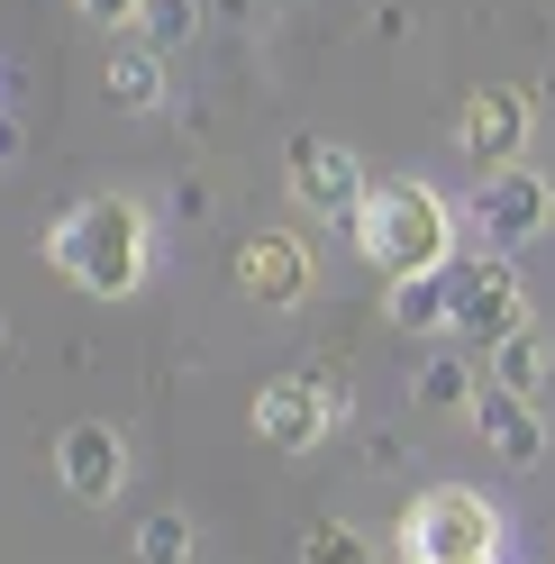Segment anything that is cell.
<instances>
[{"label": "cell", "instance_id": "1", "mask_svg": "<svg viewBox=\"0 0 555 564\" xmlns=\"http://www.w3.org/2000/svg\"><path fill=\"white\" fill-rule=\"evenodd\" d=\"M46 256H55L64 282H83L91 301H128L137 282H146V209L119 200V192H100V200H83V209L55 219Z\"/></svg>", "mask_w": 555, "mask_h": 564}, {"label": "cell", "instance_id": "2", "mask_svg": "<svg viewBox=\"0 0 555 564\" xmlns=\"http://www.w3.org/2000/svg\"><path fill=\"white\" fill-rule=\"evenodd\" d=\"M456 237L465 219L446 209L428 183H373L364 209H356V246H364V264L373 273H437V264H456Z\"/></svg>", "mask_w": 555, "mask_h": 564}, {"label": "cell", "instance_id": "3", "mask_svg": "<svg viewBox=\"0 0 555 564\" xmlns=\"http://www.w3.org/2000/svg\"><path fill=\"white\" fill-rule=\"evenodd\" d=\"M401 546H410V564H482V555H501V510L474 482H428L410 501Z\"/></svg>", "mask_w": 555, "mask_h": 564}, {"label": "cell", "instance_id": "4", "mask_svg": "<svg viewBox=\"0 0 555 564\" xmlns=\"http://www.w3.org/2000/svg\"><path fill=\"white\" fill-rule=\"evenodd\" d=\"M465 228L492 246V256H519V246H537V237L555 228V192H546V173H529V164L482 173L474 200H465Z\"/></svg>", "mask_w": 555, "mask_h": 564}, {"label": "cell", "instance_id": "5", "mask_svg": "<svg viewBox=\"0 0 555 564\" xmlns=\"http://www.w3.org/2000/svg\"><path fill=\"white\" fill-rule=\"evenodd\" d=\"M519 328H529V282H519V264L510 256H465L456 264V337L492 356Z\"/></svg>", "mask_w": 555, "mask_h": 564}, {"label": "cell", "instance_id": "6", "mask_svg": "<svg viewBox=\"0 0 555 564\" xmlns=\"http://www.w3.org/2000/svg\"><path fill=\"white\" fill-rule=\"evenodd\" d=\"M529 128H537V100H529V91L482 83V91H465V110H456V147H465V164L501 173V164L529 155Z\"/></svg>", "mask_w": 555, "mask_h": 564}, {"label": "cell", "instance_id": "7", "mask_svg": "<svg viewBox=\"0 0 555 564\" xmlns=\"http://www.w3.org/2000/svg\"><path fill=\"white\" fill-rule=\"evenodd\" d=\"M283 164H292V200L309 209V219H356L364 209V164L346 155V147H328V137H292L283 147Z\"/></svg>", "mask_w": 555, "mask_h": 564}, {"label": "cell", "instance_id": "8", "mask_svg": "<svg viewBox=\"0 0 555 564\" xmlns=\"http://www.w3.org/2000/svg\"><path fill=\"white\" fill-rule=\"evenodd\" d=\"M328 392H319V382H309V373H283V382H264V392H255V446H273V455H309V446H319L328 437Z\"/></svg>", "mask_w": 555, "mask_h": 564}, {"label": "cell", "instance_id": "9", "mask_svg": "<svg viewBox=\"0 0 555 564\" xmlns=\"http://www.w3.org/2000/svg\"><path fill=\"white\" fill-rule=\"evenodd\" d=\"M55 474H64V491L74 501H119V482H128V446H119V429L110 419H74V429L55 437Z\"/></svg>", "mask_w": 555, "mask_h": 564}, {"label": "cell", "instance_id": "10", "mask_svg": "<svg viewBox=\"0 0 555 564\" xmlns=\"http://www.w3.org/2000/svg\"><path fill=\"white\" fill-rule=\"evenodd\" d=\"M465 419H474L482 455H501V465H537V455H546V410L529 392H510V382H492V373H482V392H474Z\"/></svg>", "mask_w": 555, "mask_h": 564}, {"label": "cell", "instance_id": "11", "mask_svg": "<svg viewBox=\"0 0 555 564\" xmlns=\"http://www.w3.org/2000/svg\"><path fill=\"white\" fill-rule=\"evenodd\" d=\"M237 292H247L255 310H292L309 292V256H301V237H247L237 246Z\"/></svg>", "mask_w": 555, "mask_h": 564}, {"label": "cell", "instance_id": "12", "mask_svg": "<svg viewBox=\"0 0 555 564\" xmlns=\"http://www.w3.org/2000/svg\"><path fill=\"white\" fill-rule=\"evenodd\" d=\"M383 319H392L401 337H446V328H456V264H437V273H392Z\"/></svg>", "mask_w": 555, "mask_h": 564}, {"label": "cell", "instance_id": "13", "mask_svg": "<svg viewBox=\"0 0 555 564\" xmlns=\"http://www.w3.org/2000/svg\"><path fill=\"white\" fill-rule=\"evenodd\" d=\"M110 110H119V119H155V110H164V55H155V46L110 55Z\"/></svg>", "mask_w": 555, "mask_h": 564}, {"label": "cell", "instance_id": "14", "mask_svg": "<svg viewBox=\"0 0 555 564\" xmlns=\"http://www.w3.org/2000/svg\"><path fill=\"white\" fill-rule=\"evenodd\" d=\"M492 382H510V392H529V401L546 392V328H537V319L492 346Z\"/></svg>", "mask_w": 555, "mask_h": 564}, {"label": "cell", "instance_id": "15", "mask_svg": "<svg viewBox=\"0 0 555 564\" xmlns=\"http://www.w3.org/2000/svg\"><path fill=\"white\" fill-rule=\"evenodd\" d=\"M137 564H192V519L183 510H146L137 519Z\"/></svg>", "mask_w": 555, "mask_h": 564}, {"label": "cell", "instance_id": "16", "mask_svg": "<svg viewBox=\"0 0 555 564\" xmlns=\"http://www.w3.org/2000/svg\"><path fill=\"white\" fill-rule=\"evenodd\" d=\"M474 365L465 356H428V373H420V410H474Z\"/></svg>", "mask_w": 555, "mask_h": 564}, {"label": "cell", "instance_id": "17", "mask_svg": "<svg viewBox=\"0 0 555 564\" xmlns=\"http://www.w3.org/2000/svg\"><path fill=\"white\" fill-rule=\"evenodd\" d=\"M192 28H200V0H146V10H137V37H146L155 55L192 46Z\"/></svg>", "mask_w": 555, "mask_h": 564}, {"label": "cell", "instance_id": "18", "mask_svg": "<svg viewBox=\"0 0 555 564\" xmlns=\"http://www.w3.org/2000/svg\"><path fill=\"white\" fill-rule=\"evenodd\" d=\"M301 564H373V546L356 538V528H309V538H301Z\"/></svg>", "mask_w": 555, "mask_h": 564}, {"label": "cell", "instance_id": "19", "mask_svg": "<svg viewBox=\"0 0 555 564\" xmlns=\"http://www.w3.org/2000/svg\"><path fill=\"white\" fill-rule=\"evenodd\" d=\"M137 10L146 0H83V19H100V28H137Z\"/></svg>", "mask_w": 555, "mask_h": 564}, {"label": "cell", "instance_id": "20", "mask_svg": "<svg viewBox=\"0 0 555 564\" xmlns=\"http://www.w3.org/2000/svg\"><path fill=\"white\" fill-rule=\"evenodd\" d=\"M0 155H19V128H10V119H0Z\"/></svg>", "mask_w": 555, "mask_h": 564}, {"label": "cell", "instance_id": "21", "mask_svg": "<svg viewBox=\"0 0 555 564\" xmlns=\"http://www.w3.org/2000/svg\"><path fill=\"white\" fill-rule=\"evenodd\" d=\"M482 564H501V555H482Z\"/></svg>", "mask_w": 555, "mask_h": 564}]
</instances>
